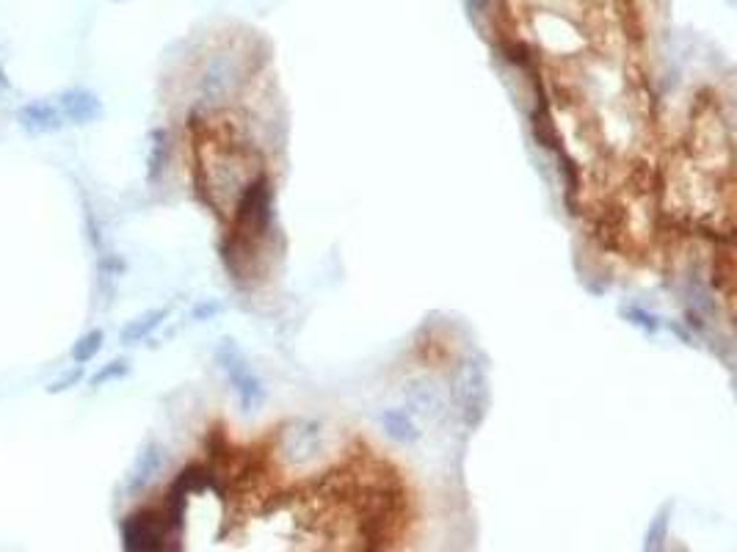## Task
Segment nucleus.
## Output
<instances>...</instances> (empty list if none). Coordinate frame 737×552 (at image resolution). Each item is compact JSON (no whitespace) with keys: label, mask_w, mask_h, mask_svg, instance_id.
<instances>
[{"label":"nucleus","mask_w":737,"mask_h":552,"mask_svg":"<svg viewBox=\"0 0 737 552\" xmlns=\"http://www.w3.org/2000/svg\"><path fill=\"white\" fill-rule=\"evenodd\" d=\"M379 423L384 428V434L395 439V442H401V445H415L423 437V431L417 428L412 412H406V409H384L379 414Z\"/></svg>","instance_id":"10"},{"label":"nucleus","mask_w":737,"mask_h":552,"mask_svg":"<svg viewBox=\"0 0 737 552\" xmlns=\"http://www.w3.org/2000/svg\"><path fill=\"white\" fill-rule=\"evenodd\" d=\"M17 122L25 133L31 136H50L58 133L64 127V116L58 111L56 103H47V100H31L17 111Z\"/></svg>","instance_id":"6"},{"label":"nucleus","mask_w":737,"mask_h":552,"mask_svg":"<svg viewBox=\"0 0 737 552\" xmlns=\"http://www.w3.org/2000/svg\"><path fill=\"white\" fill-rule=\"evenodd\" d=\"M453 395L459 403L464 426L475 431L489 412V365H486L484 354H473V357L464 359L459 376H456Z\"/></svg>","instance_id":"2"},{"label":"nucleus","mask_w":737,"mask_h":552,"mask_svg":"<svg viewBox=\"0 0 737 552\" xmlns=\"http://www.w3.org/2000/svg\"><path fill=\"white\" fill-rule=\"evenodd\" d=\"M224 312V304L216 299H210V301H202V304H196L194 312H191V318L194 321H213L216 315H221Z\"/></svg>","instance_id":"19"},{"label":"nucleus","mask_w":737,"mask_h":552,"mask_svg":"<svg viewBox=\"0 0 737 552\" xmlns=\"http://www.w3.org/2000/svg\"><path fill=\"white\" fill-rule=\"evenodd\" d=\"M172 539V530L166 525V517L158 508H141L136 514L122 522V544L125 550L133 552H155V550H166L169 544L166 541Z\"/></svg>","instance_id":"4"},{"label":"nucleus","mask_w":737,"mask_h":552,"mask_svg":"<svg viewBox=\"0 0 737 552\" xmlns=\"http://www.w3.org/2000/svg\"><path fill=\"white\" fill-rule=\"evenodd\" d=\"M671 511H674L671 503H663V506L655 511V517H652V522H649V528H646V533H644L646 552H660L663 547H666L668 525H671Z\"/></svg>","instance_id":"12"},{"label":"nucleus","mask_w":737,"mask_h":552,"mask_svg":"<svg viewBox=\"0 0 737 552\" xmlns=\"http://www.w3.org/2000/svg\"><path fill=\"white\" fill-rule=\"evenodd\" d=\"M163 461H166L163 448L155 442V439H150V442L139 450V456L133 461V470L127 475V495H139V492H144V489L155 481V475L163 470Z\"/></svg>","instance_id":"8"},{"label":"nucleus","mask_w":737,"mask_h":552,"mask_svg":"<svg viewBox=\"0 0 737 552\" xmlns=\"http://www.w3.org/2000/svg\"><path fill=\"white\" fill-rule=\"evenodd\" d=\"M166 318H169V307H158V310L144 312V315H139V318H133V321L127 323L125 329H122V334H119V340H122V345L144 343V340H147Z\"/></svg>","instance_id":"11"},{"label":"nucleus","mask_w":737,"mask_h":552,"mask_svg":"<svg viewBox=\"0 0 737 552\" xmlns=\"http://www.w3.org/2000/svg\"><path fill=\"white\" fill-rule=\"evenodd\" d=\"M81 379H83V365H75V370H70L67 376H61V379L53 381V384L47 387V392H50V395H61V392L72 390Z\"/></svg>","instance_id":"18"},{"label":"nucleus","mask_w":737,"mask_h":552,"mask_svg":"<svg viewBox=\"0 0 737 552\" xmlns=\"http://www.w3.org/2000/svg\"><path fill=\"white\" fill-rule=\"evenodd\" d=\"M127 373H130V362L127 359H114V362H108L103 368L97 370L92 376V387H105V384H111V381H119L125 379Z\"/></svg>","instance_id":"16"},{"label":"nucleus","mask_w":737,"mask_h":552,"mask_svg":"<svg viewBox=\"0 0 737 552\" xmlns=\"http://www.w3.org/2000/svg\"><path fill=\"white\" fill-rule=\"evenodd\" d=\"M111 3H127V0H111Z\"/></svg>","instance_id":"21"},{"label":"nucleus","mask_w":737,"mask_h":552,"mask_svg":"<svg viewBox=\"0 0 737 552\" xmlns=\"http://www.w3.org/2000/svg\"><path fill=\"white\" fill-rule=\"evenodd\" d=\"M166 158H169V136H166V130H155L150 144V158H147V183L155 185L161 180L163 169H166Z\"/></svg>","instance_id":"13"},{"label":"nucleus","mask_w":737,"mask_h":552,"mask_svg":"<svg viewBox=\"0 0 737 552\" xmlns=\"http://www.w3.org/2000/svg\"><path fill=\"white\" fill-rule=\"evenodd\" d=\"M500 50H503V56H506L514 67L525 69V72H533V56H530V50L522 45V42L511 39V42H503Z\"/></svg>","instance_id":"17"},{"label":"nucleus","mask_w":737,"mask_h":552,"mask_svg":"<svg viewBox=\"0 0 737 552\" xmlns=\"http://www.w3.org/2000/svg\"><path fill=\"white\" fill-rule=\"evenodd\" d=\"M533 83H536V108L530 114V122H533V136L536 141L547 147V150H558L561 152V138H558V127L553 122V114H550V103H547V94H544L542 81L533 75Z\"/></svg>","instance_id":"9"},{"label":"nucleus","mask_w":737,"mask_h":552,"mask_svg":"<svg viewBox=\"0 0 737 552\" xmlns=\"http://www.w3.org/2000/svg\"><path fill=\"white\" fill-rule=\"evenodd\" d=\"M464 6H467V14H470V20L473 23H484L486 17L492 14V0H464Z\"/></svg>","instance_id":"20"},{"label":"nucleus","mask_w":737,"mask_h":552,"mask_svg":"<svg viewBox=\"0 0 737 552\" xmlns=\"http://www.w3.org/2000/svg\"><path fill=\"white\" fill-rule=\"evenodd\" d=\"M622 318L627 323L638 326V329H641V332H646V334H657V332H660V326H663L655 312L644 310V307H638V304H624Z\"/></svg>","instance_id":"15"},{"label":"nucleus","mask_w":737,"mask_h":552,"mask_svg":"<svg viewBox=\"0 0 737 552\" xmlns=\"http://www.w3.org/2000/svg\"><path fill=\"white\" fill-rule=\"evenodd\" d=\"M216 365H219L221 373H224L227 381L232 384V390L238 395V403H241L243 412L246 414L260 412L265 398H268V392H265L260 376L249 368L246 354L238 348V343H235L232 337H224L219 343V348H216Z\"/></svg>","instance_id":"1"},{"label":"nucleus","mask_w":737,"mask_h":552,"mask_svg":"<svg viewBox=\"0 0 737 552\" xmlns=\"http://www.w3.org/2000/svg\"><path fill=\"white\" fill-rule=\"evenodd\" d=\"M58 111L64 116V122L70 125H92L97 119H103V100L89 89H70V92L58 94Z\"/></svg>","instance_id":"5"},{"label":"nucleus","mask_w":737,"mask_h":552,"mask_svg":"<svg viewBox=\"0 0 737 552\" xmlns=\"http://www.w3.org/2000/svg\"><path fill=\"white\" fill-rule=\"evenodd\" d=\"M103 343H105V332L103 329H92V332H86L78 337V343L72 345L70 357L75 365H89L100 351H103Z\"/></svg>","instance_id":"14"},{"label":"nucleus","mask_w":737,"mask_h":552,"mask_svg":"<svg viewBox=\"0 0 737 552\" xmlns=\"http://www.w3.org/2000/svg\"><path fill=\"white\" fill-rule=\"evenodd\" d=\"M321 423H312V420H301L285 434V453L290 461L296 464H307L318 456L321 450Z\"/></svg>","instance_id":"7"},{"label":"nucleus","mask_w":737,"mask_h":552,"mask_svg":"<svg viewBox=\"0 0 737 552\" xmlns=\"http://www.w3.org/2000/svg\"><path fill=\"white\" fill-rule=\"evenodd\" d=\"M243 83V69L238 64V58L230 56V53H216L210 58L199 81H196V94H199V103L208 105V108H216V105H224L230 97H235V92L241 89Z\"/></svg>","instance_id":"3"}]
</instances>
